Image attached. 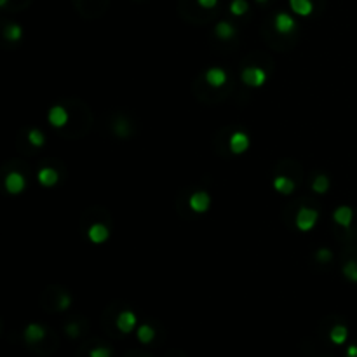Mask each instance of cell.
Instances as JSON below:
<instances>
[{
    "label": "cell",
    "mask_w": 357,
    "mask_h": 357,
    "mask_svg": "<svg viewBox=\"0 0 357 357\" xmlns=\"http://www.w3.org/2000/svg\"><path fill=\"white\" fill-rule=\"evenodd\" d=\"M241 81L249 87H260L267 81V74H265V70L260 66H249L242 70Z\"/></svg>",
    "instance_id": "obj_1"
},
{
    "label": "cell",
    "mask_w": 357,
    "mask_h": 357,
    "mask_svg": "<svg viewBox=\"0 0 357 357\" xmlns=\"http://www.w3.org/2000/svg\"><path fill=\"white\" fill-rule=\"evenodd\" d=\"M317 211L315 209H310V207H302V209L298 211V215H296V227H298L302 232H309L312 230L315 227V223H317Z\"/></svg>",
    "instance_id": "obj_2"
},
{
    "label": "cell",
    "mask_w": 357,
    "mask_h": 357,
    "mask_svg": "<svg viewBox=\"0 0 357 357\" xmlns=\"http://www.w3.org/2000/svg\"><path fill=\"white\" fill-rule=\"evenodd\" d=\"M4 187L9 193H13V195H18V193H21L23 190L26 187V180L25 176H23L21 173H9L6 176V180H4Z\"/></svg>",
    "instance_id": "obj_3"
},
{
    "label": "cell",
    "mask_w": 357,
    "mask_h": 357,
    "mask_svg": "<svg viewBox=\"0 0 357 357\" xmlns=\"http://www.w3.org/2000/svg\"><path fill=\"white\" fill-rule=\"evenodd\" d=\"M188 206H190V209H192L193 212H206L207 209H209V206H211V197H209V193L207 192H195L192 197H190V200H188Z\"/></svg>",
    "instance_id": "obj_4"
},
{
    "label": "cell",
    "mask_w": 357,
    "mask_h": 357,
    "mask_svg": "<svg viewBox=\"0 0 357 357\" xmlns=\"http://www.w3.org/2000/svg\"><path fill=\"white\" fill-rule=\"evenodd\" d=\"M229 147L232 150V154H244L246 150L249 148V136L242 131H237L230 136V141H229Z\"/></svg>",
    "instance_id": "obj_5"
},
{
    "label": "cell",
    "mask_w": 357,
    "mask_h": 357,
    "mask_svg": "<svg viewBox=\"0 0 357 357\" xmlns=\"http://www.w3.org/2000/svg\"><path fill=\"white\" fill-rule=\"evenodd\" d=\"M47 119H49V124H51L52 127H64L66 126V122H68V112L63 108V106L56 105V106H52V108L49 110Z\"/></svg>",
    "instance_id": "obj_6"
},
{
    "label": "cell",
    "mask_w": 357,
    "mask_h": 357,
    "mask_svg": "<svg viewBox=\"0 0 357 357\" xmlns=\"http://www.w3.org/2000/svg\"><path fill=\"white\" fill-rule=\"evenodd\" d=\"M87 237H89V241L94 242V244H103L106 239L110 237V232L103 223H94V225L87 230Z\"/></svg>",
    "instance_id": "obj_7"
},
{
    "label": "cell",
    "mask_w": 357,
    "mask_h": 357,
    "mask_svg": "<svg viewBox=\"0 0 357 357\" xmlns=\"http://www.w3.org/2000/svg\"><path fill=\"white\" fill-rule=\"evenodd\" d=\"M273 25H275V30L279 33H291L296 28L295 20L290 16V14H286V13L277 14L275 20H273Z\"/></svg>",
    "instance_id": "obj_8"
},
{
    "label": "cell",
    "mask_w": 357,
    "mask_h": 357,
    "mask_svg": "<svg viewBox=\"0 0 357 357\" xmlns=\"http://www.w3.org/2000/svg\"><path fill=\"white\" fill-rule=\"evenodd\" d=\"M333 220H335V223H338L340 227L348 229L352 220H354V211H352L348 206H340V207H336L335 212H333Z\"/></svg>",
    "instance_id": "obj_9"
},
{
    "label": "cell",
    "mask_w": 357,
    "mask_h": 357,
    "mask_svg": "<svg viewBox=\"0 0 357 357\" xmlns=\"http://www.w3.org/2000/svg\"><path fill=\"white\" fill-rule=\"evenodd\" d=\"M136 326V315L131 310H124V312L119 314L117 317V328L122 333H131Z\"/></svg>",
    "instance_id": "obj_10"
},
{
    "label": "cell",
    "mask_w": 357,
    "mask_h": 357,
    "mask_svg": "<svg viewBox=\"0 0 357 357\" xmlns=\"http://www.w3.org/2000/svg\"><path fill=\"white\" fill-rule=\"evenodd\" d=\"M227 79L229 77H227V72L223 70V68L215 66V68H209V70L206 72V81H207V84L212 86V87L225 86Z\"/></svg>",
    "instance_id": "obj_11"
},
{
    "label": "cell",
    "mask_w": 357,
    "mask_h": 357,
    "mask_svg": "<svg viewBox=\"0 0 357 357\" xmlns=\"http://www.w3.org/2000/svg\"><path fill=\"white\" fill-rule=\"evenodd\" d=\"M37 178H39V183L42 185V187H54L59 180V174L58 171H54L52 168H44L39 171Z\"/></svg>",
    "instance_id": "obj_12"
},
{
    "label": "cell",
    "mask_w": 357,
    "mask_h": 357,
    "mask_svg": "<svg viewBox=\"0 0 357 357\" xmlns=\"http://www.w3.org/2000/svg\"><path fill=\"white\" fill-rule=\"evenodd\" d=\"M45 329L40 324H28L25 329V340L28 343H37V341L44 340Z\"/></svg>",
    "instance_id": "obj_13"
},
{
    "label": "cell",
    "mask_w": 357,
    "mask_h": 357,
    "mask_svg": "<svg viewBox=\"0 0 357 357\" xmlns=\"http://www.w3.org/2000/svg\"><path fill=\"white\" fill-rule=\"evenodd\" d=\"M290 6L298 16H310L314 11L312 0H290Z\"/></svg>",
    "instance_id": "obj_14"
},
{
    "label": "cell",
    "mask_w": 357,
    "mask_h": 357,
    "mask_svg": "<svg viewBox=\"0 0 357 357\" xmlns=\"http://www.w3.org/2000/svg\"><path fill=\"white\" fill-rule=\"evenodd\" d=\"M273 188L279 193H282V195H290L295 190V181L288 176H277L275 180H273Z\"/></svg>",
    "instance_id": "obj_15"
},
{
    "label": "cell",
    "mask_w": 357,
    "mask_h": 357,
    "mask_svg": "<svg viewBox=\"0 0 357 357\" xmlns=\"http://www.w3.org/2000/svg\"><path fill=\"white\" fill-rule=\"evenodd\" d=\"M347 336H348L347 328H345V326H341V324L335 326V328L329 331V340H331L335 345H343L345 341H347Z\"/></svg>",
    "instance_id": "obj_16"
},
{
    "label": "cell",
    "mask_w": 357,
    "mask_h": 357,
    "mask_svg": "<svg viewBox=\"0 0 357 357\" xmlns=\"http://www.w3.org/2000/svg\"><path fill=\"white\" fill-rule=\"evenodd\" d=\"M234 33H235V30H234V26H232L229 21H222V23H218V25H216V35H218L220 39L229 40V39L234 37Z\"/></svg>",
    "instance_id": "obj_17"
},
{
    "label": "cell",
    "mask_w": 357,
    "mask_h": 357,
    "mask_svg": "<svg viewBox=\"0 0 357 357\" xmlns=\"http://www.w3.org/2000/svg\"><path fill=\"white\" fill-rule=\"evenodd\" d=\"M4 35H6L7 40H11V42H18V40L21 39L23 35V30L20 25H16V23H11V25L6 26V32H4Z\"/></svg>",
    "instance_id": "obj_18"
},
{
    "label": "cell",
    "mask_w": 357,
    "mask_h": 357,
    "mask_svg": "<svg viewBox=\"0 0 357 357\" xmlns=\"http://www.w3.org/2000/svg\"><path fill=\"white\" fill-rule=\"evenodd\" d=\"M138 340L141 341V343H150L152 340H154V336H155V331H154V328L152 326H148V324H141L138 328Z\"/></svg>",
    "instance_id": "obj_19"
},
{
    "label": "cell",
    "mask_w": 357,
    "mask_h": 357,
    "mask_svg": "<svg viewBox=\"0 0 357 357\" xmlns=\"http://www.w3.org/2000/svg\"><path fill=\"white\" fill-rule=\"evenodd\" d=\"M329 188V180L326 174H319V176H315L314 183H312V190L315 193H326Z\"/></svg>",
    "instance_id": "obj_20"
},
{
    "label": "cell",
    "mask_w": 357,
    "mask_h": 357,
    "mask_svg": "<svg viewBox=\"0 0 357 357\" xmlns=\"http://www.w3.org/2000/svg\"><path fill=\"white\" fill-rule=\"evenodd\" d=\"M230 13L234 14V16H244V14L248 13V2H246V0H232Z\"/></svg>",
    "instance_id": "obj_21"
},
{
    "label": "cell",
    "mask_w": 357,
    "mask_h": 357,
    "mask_svg": "<svg viewBox=\"0 0 357 357\" xmlns=\"http://www.w3.org/2000/svg\"><path fill=\"white\" fill-rule=\"evenodd\" d=\"M28 141L32 143L33 147H42L45 143L44 132L39 131V129H32V131L28 132Z\"/></svg>",
    "instance_id": "obj_22"
},
{
    "label": "cell",
    "mask_w": 357,
    "mask_h": 357,
    "mask_svg": "<svg viewBox=\"0 0 357 357\" xmlns=\"http://www.w3.org/2000/svg\"><path fill=\"white\" fill-rule=\"evenodd\" d=\"M343 275L352 282H357V263L355 261H348L343 267Z\"/></svg>",
    "instance_id": "obj_23"
},
{
    "label": "cell",
    "mask_w": 357,
    "mask_h": 357,
    "mask_svg": "<svg viewBox=\"0 0 357 357\" xmlns=\"http://www.w3.org/2000/svg\"><path fill=\"white\" fill-rule=\"evenodd\" d=\"M89 357H112V354H110V350L106 347H96L91 350Z\"/></svg>",
    "instance_id": "obj_24"
},
{
    "label": "cell",
    "mask_w": 357,
    "mask_h": 357,
    "mask_svg": "<svg viewBox=\"0 0 357 357\" xmlns=\"http://www.w3.org/2000/svg\"><path fill=\"white\" fill-rule=\"evenodd\" d=\"M317 260L322 261V263H328V261L331 260V251H329V249H326V248L319 249V251H317Z\"/></svg>",
    "instance_id": "obj_25"
},
{
    "label": "cell",
    "mask_w": 357,
    "mask_h": 357,
    "mask_svg": "<svg viewBox=\"0 0 357 357\" xmlns=\"http://www.w3.org/2000/svg\"><path fill=\"white\" fill-rule=\"evenodd\" d=\"M199 2L200 7H204V9H212V7L218 4V0H197Z\"/></svg>",
    "instance_id": "obj_26"
},
{
    "label": "cell",
    "mask_w": 357,
    "mask_h": 357,
    "mask_svg": "<svg viewBox=\"0 0 357 357\" xmlns=\"http://www.w3.org/2000/svg\"><path fill=\"white\" fill-rule=\"evenodd\" d=\"M66 333L70 336H77L79 335V328H77V324H70V326H66Z\"/></svg>",
    "instance_id": "obj_27"
},
{
    "label": "cell",
    "mask_w": 357,
    "mask_h": 357,
    "mask_svg": "<svg viewBox=\"0 0 357 357\" xmlns=\"http://www.w3.org/2000/svg\"><path fill=\"white\" fill-rule=\"evenodd\" d=\"M347 357H357V345H350L347 348Z\"/></svg>",
    "instance_id": "obj_28"
},
{
    "label": "cell",
    "mask_w": 357,
    "mask_h": 357,
    "mask_svg": "<svg viewBox=\"0 0 357 357\" xmlns=\"http://www.w3.org/2000/svg\"><path fill=\"white\" fill-rule=\"evenodd\" d=\"M70 296H63V300H61V303H59V309H66L68 305H70Z\"/></svg>",
    "instance_id": "obj_29"
},
{
    "label": "cell",
    "mask_w": 357,
    "mask_h": 357,
    "mask_svg": "<svg viewBox=\"0 0 357 357\" xmlns=\"http://www.w3.org/2000/svg\"><path fill=\"white\" fill-rule=\"evenodd\" d=\"M0 4H2V6H6V4H7V0H0Z\"/></svg>",
    "instance_id": "obj_30"
},
{
    "label": "cell",
    "mask_w": 357,
    "mask_h": 357,
    "mask_svg": "<svg viewBox=\"0 0 357 357\" xmlns=\"http://www.w3.org/2000/svg\"><path fill=\"white\" fill-rule=\"evenodd\" d=\"M258 2H267V0H258Z\"/></svg>",
    "instance_id": "obj_31"
}]
</instances>
